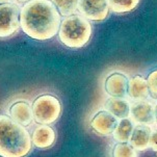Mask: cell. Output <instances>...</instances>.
Returning <instances> with one entry per match:
<instances>
[{"mask_svg":"<svg viewBox=\"0 0 157 157\" xmlns=\"http://www.w3.org/2000/svg\"><path fill=\"white\" fill-rule=\"evenodd\" d=\"M109 10L118 14L128 13L133 10L138 5L140 0H107Z\"/></svg>","mask_w":157,"mask_h":157,"instance_id":"16","label":"cell"},{"mask_svg":"<svg viewBox=\"0 0 157 157\" xmlns=\"http://www.w3.org/2000/svg\"><path fill=\"white\" fill-rule=\"evenodd\" d=\"M7 0H0V4H3V3H6Z\"/></svg>","mask_w":157,"mask_h":157,"instance_id":"22","label":"cell"},{"mask_svg":"<svg viewBox=\"0 0 157 157\" xmlns=\"http://www.w3.org/2000/svg\"><path fill=\"white\" fill-rule=\"evenodd\" d=\"M60 43L71 49H79L89 43L92 36V25L80 15L68 16L60 22L58 29Z\"/></svg>","mask_w":157,"mask_h":157,"instance_id":"3","label":"cell"},{"mask_svg":"<svg viewBox=\"0 0 157 157\" xmlns=\"http://www.w3.org/2000/svg\"><path fill=\"white\" fill-rule=\"evenodd\" d=\"M133 128L134 125L132 120H130L129 118L122 119L121 121L118 122L113 132V138L118 143H128L132 131H133Z\"/></svg>","mask_w":157,"mask_h":157,"instance_id":"15","label":"cell"},{"mask_svg":"<svg viewBox=\"0 0 157 157\" xmlns=\"http://www.w3.org/2000/svg\"><path fill=\"white\" fill-rule=\"evenodd\" d=\"M118 122V119L108 111L101 110L96 113L90 120V126L98 134L102 136H107V135L113 134Z\"/></svg>","mask_w":157,"mask_h":157,"instance_id":"7","label":"cell"},{"mask_svg":"<svg viewBox=\"0 0 157 157\" xmlns=\"http://www.w3.org/2000/svg\"><path fill=\"white\" fill-rule=\"evenodd\" d=\"M77 10L86 20L100 22L108 16L109 5L107 0H79Z\"/></svg>","mask_w":157,"mask_h":157,"instance_id":"6","label":"cell"},{"mask_svg":"<svg viewBox=\"0 0 157 157\" xmlns=\"http://www.w3.org/2000/svg\"><path fill=\"white\" fill-rule=\"evenodd\" d=\"M19 2H27V1H30V0H17Z\"/></svg>","mask_w":157,"mask_h":157,"instance_id":"23","label":"cell"},{"mask_svg":"<svg viewBox=\"0 0 157 157\" xmlns=\"http://www.w3.org/2000/svg\"><path fill=\"white\" fill-rule=\"evenodd\" d=\"M33 119L41 125L53 124L62 114V104L55 96L42 95L34 100L33 106Z\"/></svg>","mask_w":157,"mask_h":157,"instance_id":"4","label":"cell"},{"mask_svg":"<svg viewBox=\"0 0 157 157\" xmlns=\"http://www.w3.org/2000/svg\"><path fill=\"white\" fill-rule=\"evenodd\" d=\"M128 80L126 75L119 72L110 74L105 80V90L110 97L125 98L127 96Z\"/></svg>","mask_w":157,"mask_h":157,"instance_id":"9","label":"cell"},{"mask_svg":"<svg viewBox=\"0 0 157 157\" xmlns=\"http://www.w3.org/2000/svg\"><path fill=\"white\" fill-rule=\"evenodd\" d=\"M105 110L117 119H126L130 114V103L125 98L110 97L105 102Z\"/></svg>","mask_w":157,"mask_h":157,"instance_id":"14","label":"cell"},{"mask_svg":"<svg viewBox=\"0 0 157 157\" xmlns=\"http://www.w3.org/2000/svg\"><path fill=\"white\" fill-rule=\"evenodd\" d=\"M10 116L13 121L22 126H28L33 121V108L25 101H18L10 106Z\"/></svg>","mask_w":157,"mask_h":157,"instance_id":"11","label":"cell"},{"mask_svg":"<svg viewBox=\"0 0 157 157\" xmlns=\"http://www.w3.org/2000/svg\"><path fill=\"white\" fill-rule=\"evenodd\" d=\"M20 26V9L15 3L0 4V38L14 34Z\"/></svg>","mask_w":157,"mask_h":157,"instance_id":"5","label":"cell"},{"mask_svg":"<svg viewBox=\"0 0 157 157\" xmlns=\"http://www.w3.org/2000/svg\"><path fill=\"white\" fill-rule=\"evenodd\" d=\"M148 84L149 95H151L153 98L157 99V69L151 71L146 79Z\"/></svg>","mask_w":157,"mask_h":157,"instance_id":"19","label":"cell"},{"mask_svg":"<svg viewBox=\"0 0 157 157\" xmlns=\"http://www.w3.org/2000/svg\"><path fill=\"white\" fill-rule=\"evenodd\" d=\"M127 95L135 101L147 99L149 97V90L146 78L140 75L132 76L128 80Z\"/></svg>","mask_w":157,"mask_h":157,"instance_id":"13","label":"cell"},{"mask_svg":"<svg viewBox=\"0 0 157 157\" xmlns=\"http://www.w3.org/2000/svg\"><path fill=\"white\" fill-rule=\"evenodd\" d=\"M113 157H138L136 150L128 143H118L113 149Z\"/></svg>","mask_w":157,"mask_h":157,"instance_id":"18","label":"cell"},{"mask_svg":"<svg viewBox=\"0 0 157 157\" xmlns=\"http://www.w3.org/2000/svg\"><path fill=\"white\" fill-rule=\"evenodd\" d=\"M60 22V14L50 0H30L20 10V27L36 41H48L56 36Z\"/></svg>","mask_w":157,"mask_h":157,"instance_id":"1","label":"cell"},{"mask_svg":"<svg viewBox=\"0 0 157 157\" xmlns=\"http://www.w3.org/2000/svg\"><path fill=\"white\" fill-rule=\"evenodd\" d=\"M154 121L156 122V125H157V104L154 106Z\"/></svg>","mask_w":157,"mask_h":157,"instance_id":"21","label":"cell"},{"mask_svg":"<svg viewBox=\"0 0 157 157\" xmlns=\"http://www.w3.org/2000/svg\"><path fill=\"white\" fill-rule=\"evenodd\" d=\"M152 128L149 125H137L133 128L130 136V145L137 151L147 150L150 144Z\"/></svg>","mask_w":157,"mask_h":157,"instance_id":"12","label":"cell"},{"mask_svg":"<svg viewBox=\"0 0 157 157\" xmlns=\"http://www.w3.org/2000/svg\"><path fill=\"white\" fill-rule=\"evenodd\" d=\"M62 16H71L77 10L79 0H50Z\"/></svg>","mask_w":157,"mask_h":157,"instance_id":"17","label":"cell"},{"mask_svg":"<svg viewBox=\"0 0 157 157\" xmlns=\"http://www.w3.org/2000/svg\"><path fill=\"white\" fill-rule=\"evenodd\" d=\"M149 148H151L153 151H156V152H157V129L153 130L152 133H151Z\"/></svg>","mask_w":157,"mask_h":157,"instance_id":"20","label":"cell"},{"mask_svg":"<svg viewBox=\"0 0 157 157\" xmlns=\"http://www.w3.org/2000/svg\"><path fill=\"white\" fill-rule=\"evenodd\" d=\"M132 120L138 125H148L154 122V105L147 100L135 101L130 105Z\"/></svg>","mask_w":157,"mask_h":157,"instance_id":"8","label":"cell"},{"mask_svg":"<svg viewBox=\"0 0 157 157\" xmlns=\"http://www.w3.org/2000/svg\"><path fill=\"white\" fill-rule=\"evenodd\" d=\"M31 149V136L25 127L0 114V157H26Z\"/></svg>","mask_w":157,"mask_h":157,"instance_id":"2","label":"cell"},{"mask_svg":"<svg viewBox=\"0 0 157 157\" xmlns=\"http://www.w3.org/2000/svg\"><path fill=\"white\" fill-rule=\"evenodd\" d=\"M56 140L54 129L49 125H39L31 135V143L36 148L45 150L52 147Z\"/></svg>","mask_w":157,"mask_h":157,"instance_id":"10","label":"cell"}]
</instances>
